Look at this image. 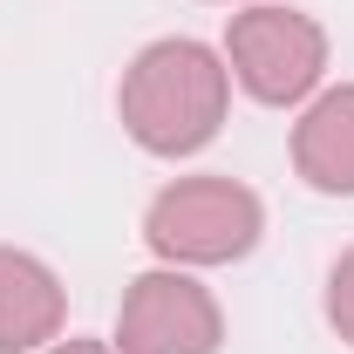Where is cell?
Instances as JSON below:
<instances>
[{
    "label": "cell",
    "mask_w": 354,
    "mask_h": 354,
    "mask_svg": "<svg viewBox=\"0 0 354 354\" xmlns=\"http://www.w3.org/2000/svg\"><path fill=\"white\" fill-rule=\"evenodd\" d=\"M225 102H232V68L218 48L191 41V35H164V41L136 48V62L116 82V116L150 157L205 150L225 123Z\"/></svg>",
    "instance_id": "1"
},
{
    "label": "cell",
    "mask_w": 354,
    "mask_h": 354,
    "mask_svg": "<svg viewBox=\"0 0 354 354\" xmlns=\"http://www.w3.org/2000/svg\"><path fill=\"white\" fill-rule=\"evenodd\" d=\"M266 239V205L252 184L225 171L171 177L150 205H143V245L164 266H232Z\"/></svg>",
    "instance_id": "2"
},
{
    "label": "cell",
    "mask_w": 354,
    "mask_h": 354,
    "mask_svg": "<svg viewBox=\"0 0 354 354\" xmlns=\"http://www.w3.org/2000/svg\"><path fill=\"white\" fill-rule=\"evenodd\" d=\"M225 68L232 82L245 88L266 109H293L320 95L327 75V28L300 14V7H279V0H252L225 21Z\"/></svg>",
    "instance_id": "3"
},
{
    "label": "cell",
    "mask_w": 354,
    "mask_h": 354,
    "mask_svg": "<svg viewBox=\"0 0 354 354\" xmlns=\"http://www.w3.org/2000/svg\"><path fill=\"white\" fill-rule=\"evenodd\" d=\"M225 348V313L205 279L184 266H157L130 279L116 307V354H218Z\"/></svg>",
    "instance_id": "4"
},
{
    "label": "cell",
    "mask_w": 354,
    "mask_h": 354,
    "mask_svg": "<svg viewBox=\"0 0 354 354\" xmlns=\"http://www.w3.org/2000/svg\"><path fill=\"white\" fill-rule=\"evenodd\" d=\"M62 313L68 293L55 266L21 245H0V354H41L48 341H62Z\"/></svg>",
    "instance_id": "5"
},
{
    "label": "cell",
    "mask_w": 354,
    "mask_h": 354,
    "mask_svg": "<svg viewBox=\"0 0 354 354\" xmlns=\"http://www.w3.org/2000/svg\"><path fill=\"white\" fill-rule=\"evenodd\" d=\"M293 171L320 198H354V82L320 88L293 123Z\"/></svg>",
    "instance_id": "6"
},
{
    "label": "cell",
    "mask_w": 354,
    "mask_h": 354,
    "mask_svg": "<svg viewBox=\"0 0 354 354\" xmlns=\"http://www.w3.org/2000/svg\"><path fill=\"white\" fill-rule=\"evenodd\" d=\"M327 327L354 348V245L327 266Z\"/></svg>",
    "instance_id": "7"
},
{
    "label": "cell",
    "mask_w": 354,
    "mask_h": 354,
    "mask_svg": "<svg viewBox=\"0 0 354 354\" xmlns=\"http://www.w3.org/2000/svg\"><path fill=\"white\" fill-rule=\"evenodd\" d=\"M41 354H116V341H88V334H68V341H48Z\"/></svg>",
    "instance_id": "8"
}]
</instances>
